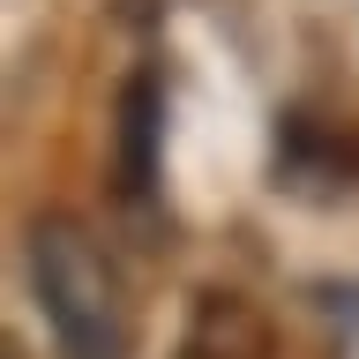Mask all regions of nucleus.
<instances>
[{
  "mask_svg": "<svg viewBox=\"0 0 359 359\" xmlns=\"http://www.w3.org/2000/svg\"><path fill=\"white\" fill-rule=\"evenodd\" d=\"M157 128H165L157 75H128V90H120V187L128 195H142L157 180Z\"/></svg>",
  "mask_w": 359,
  "mask_h": 359,
  "instance_id": "20e7f679",
  "label": "nucleus"
},
{
  "mask_svg": "<svg viewBox=\"0 0 359 359\" xmlns=\"http://www.w3.org/2000/svg\"><path fill=\"white\" fill-rule=\"evenodd\" d=\"M172 359H277V330H269V314L247 292L210 285V292H195Z\"/></svg>",
  "mask_w": 359,
  "mask_h": 359,
  "instance_id": "7ed1b4c3",
  "label": "nucleus"
},
{
  "mask_svg": "<svg viewBox=\"0 0 359 359\" xmlns=\"http://www.w3.org/2000/svg\"><path fill=\"white\" fill-rule=\"evenodd\" d=\"M30 292L60 359H135V292L83 217L53 210L30 224Z\"/></svg>",
  "mask_w": 359,
  "mask_h": 359,
  "instance_id": "f257e3e1",
  "label": "nucleus"
},
{
  "mask_svg": "<svg viewBox=\"0 0 359 359\" xmlns=\"http://www.w3.org/2000/svg\"><path fill=\"white\" fill-rule=\"evenodd\" d=\"M277 187L307 202H337L359 187V128L337 112H307L292 105L277 120Z\"/></svg>",
  "mask_w": 359,
  "mask_h": 359,
  "instance_id": "f03ea898",
  "label": "nucleus"
}]
</instances>
